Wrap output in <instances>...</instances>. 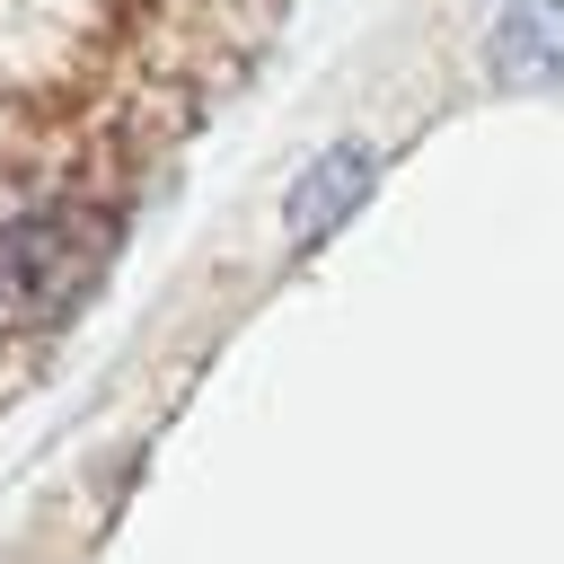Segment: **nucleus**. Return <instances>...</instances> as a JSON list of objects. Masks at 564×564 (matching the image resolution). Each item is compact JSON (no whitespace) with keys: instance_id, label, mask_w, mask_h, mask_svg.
Here are the masks:
<instances>
[{"instance_id":"nucleus-1","label":"nucleus","mask_w":564,"mask_h":564,"mask_svg":"<svg viewBox=\"0 0 564 564\" xmlns=\"http://www.w3.org/2000/svg\"><path fill=\"white\" fill-rule=\"evenodd\" d=\"M485 62L511 88H555L564 79V0H502V18L485 35Z\"/></svg>"},{"instance_id":"nucleus-2","label":"nucleus","mask_w":564,"mask_h":564,"mask_svg":"<svg viewBox=\"0 0 564 564\" xmlns=\"http://www.w3.org/2000/svg\"><path fill=\"white\" fill-rule=\"evenodd\" d=\"M361 185H370V150H326L308 176H300V194H291V247H317L352 203H361Z\"/></svg>"}]
</instances>
